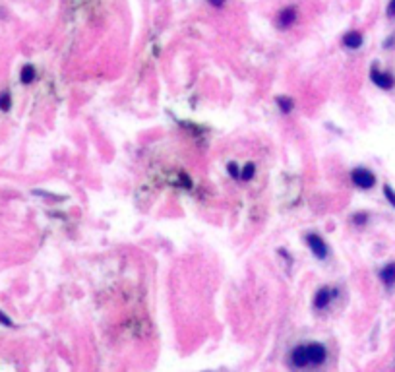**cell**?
<instances>
[{"mask_svg":"<svg viewBox=\"0 0 395 372\" xmlns=\"http://www.w3.org/2000/svg\"><path fill=\"white\" fill-rule=\"evenodd\" d=\"M351 183L360 190H370L376 186V175L366 167H356L351 171Z\"/></svg>","mask_w":395,"mask_h":372,"instance_id":"1","label":"cell"},{"mask_svg":"<svg viewBox=\"0 0 395 372\" xmlns=\"http://www.w3.org/2000/svg\"><path fill=\"white\" fill-rule=\"evenodd\" d=\"M304 242L308 244L310 252L316 256L318 260H327V256H329V246H327V242H325L318 232H306V234H304Z\"/></svg>","mask_w":395,"mask_h":372,"instance_id":"2","label":"cell"},{"mask_svg":"<svg viewBox=\"0 0 395 372\" xmlns=\"http://www.w3.org/2000/svg\"><path fill=\"white\" fill-rule=\"evenodd\" d=\"M370 82L376 86V88H380V90H384V92H392L395 88V78L394 74H390V72H384V70L378 68V64H372L370 68Z\"/></svg>","mask_w":395,"mask_h":372,"instance_id":"3","label":"cell"},{"mask_svg":"<svg viewBox=\"0 0 395 372\" xmlns=\"http://www.w3.org/2000/svg\"><path fill=\"white\" fill-rule=\"evenodd\" d=\"M297 20H299L297 8L295 6H285V8L279 10L277 16H275V27L281 29V31H287V29H291L297 23Z\"/></svg>","mask_w":395,"mask_h":372,"instance_id":"4","label":"cell"},{"mask_svg":"<svg viewBox=\"0 0 395 372\" xmlns=\"http://www.w3.org/2000/svg\"><path fill=\"white\" fill-rule=\"evenodd\" d=\"M308 359H310V367H320L324 365L327 359V349L322 343H308Z\"/></svg>","mask_w":395,"mask_h":372,"instance_id":"5","label":"cell"},{"mask_svg":"<svg viewBox=\"0 0 395 372\" xmlns=\"http://www.w3.org/2000/svg\"><path fill=\"white\" fill-rule=\"evenodd\" d=\"M337 297V291H333L331 287H320L314 295V308L316 310H324L329 306V302Z\"/></svg>","mask_w":395,"mask_h":372,"instance_id":"6","label":"cell"},{"mask_svg":"<svg viewBox=\"0 0 395 372\" xmlns=\"http://www.w3.org/2000/svg\"><path fill=\"white\" fill-rule=\"evenodd\" d=\"M291 365L295 369H306L310 367V359H308V349L306 345H297V347L291 351Z\"/></svg>","mask_w":395,"mask_h":372,"instance_id":"7","label":"cell"},{"mask_svg":"<svg viewBox=\"0 0 395 372\" xmlns=\"http://www.w3.org/2000/svg\"><path fill=\"white\" fill-rule=\"evenodd\" d=\"M341 43H343V46L351 48V50H356V48H360V46H362V43H364V37H362V33H360V31H356V29H351V31H347V33L343 35Z\"/></svg>","mask_w":395,"mask_h":372,"instance_id":"8","label":"cell"},{"mask_svg":"<svg viewBox=\"0 0 395 372\" xmlns=\"http://www.w3.org/2000/svg\"><path fill=\"white\" fill-rule=\"evenodd\" d=\"M380 281L388 287V289H392L395 285V262H388L382 270H380Z\"/></svg>","mask_w":395,"mask_h":372,"instance_id":"9","label":"cell"},{"mask_svg":"<svg viewBox=\"0 0 395 372\" xmlns=\"http://www.w3.org/2000/svg\"><path fill=\"white\" fill-rule=\"evenodd\" d=\"M275 105H277V109L283 115H291L293 109H295V101L289 95H277L275 97Z\"/></svg>","mask_w":395,"mask_h":372,"instance_id":"10","label":"cell"},{"mask_svg":"<svg viewBox=\"0 0 395 372\" xmlns=\"http://www.w3.org/2000/svg\"><path fill=\"white\" fill-rule=\"evenodd\" d=\"M35 78H37V72H35V66H33V64H25V66H22V72H20L22 84H31Z\"/></svg>","mask_w":395,"mask_h":372,"instance_id":"11","label":"cell"},{"mask_svg":"<svg viewBox=\"0 0 395 372\" xmlns=\"http://www.w3.org/2000/svg\"><path fill=\"white\" fill-rule=\"evenodd\" d=\"M256 177V165L252 161L246 163L242 169H240V181H244V183H248V181H252Z\"/></svg>","mask_w":395,"mask_h":372,"instance_id":"12","label":"cell"},{"mask_svg":"<svg viewBox=\"0 0 395 372\" xmlns=\"http://www.w3.org/2000/svg\"><path fill=\"white\" fill-rule=\"evenodd\" d=\"M351 223L356 225V227H364L368 223V213L366 211H358V213L351 215Z\"/></svg>","mask_w":395,"mask_h":372,"instance_id":"13","label":"cell"},{"mask_svg":"<svg viewBox=\"0 0 395 372\" xmlns=\"http://www.w3.org/2000/svg\"><path fill=\"white\" fill-rule=\"evenodd\" d=\"M384 196H386V200L395 208V190L390 185H384Z\"/></svg>","mask_w":395,"mask_h":372,"instance_id":"14","label":"cell"},{"mask_svg":"<svg viewBox=\"0 0 395 372\" xmlns=\"http://www.w3.org/2000/svg\"><path fill=\"white\" fill-rule=\"evenodd\" d=\"M0 109H2V111H8V109H10V93L8 92L0 93Z\"/></svg>","mask_w":395,"mask_h":372,"instance_id":"15","label":"cell"},{"mask_svg":"<svg viewBox=\"0 0 395 372\" xmlns=\"http://www.w3.org/2000/svg\"><path fill=\"white\" fill-rule=\"evenodd\" d=\"M227 171H229V175H231L232 179H240V169L236 167V163L231 161L227 165Z\"/></svg>","mask_w":395,"mask_h":372,"instance_id":"16","label":"cell"},{"mask_svg":"<svg viewBox=\"0 0 395 372\" xmlns=\"http://www.w3.org/2000/svg\"><path fill=\"white\" fill-rule=\"evenodd\" d=\"M386 14H388V18H395V0H390V4L386 8Z\"/></svg>","mask_w":395,"mask_h":372,"instance_id":"17","label":"cell"},{"mask_svg":"<svg viewBox=\"0 0 395 372\" xmlns=\"http://www.w3.org/2000/svg\"><path fill=\"white\" fill-rule=\"evenodd\" d=\"M225 2H227V0H208V4L209 6H213V8H221Z\"/></svg>","mask_w":395,"mask_h":372,"instance_id":"18","label":"cell"},{"mask_svg":"<svg viewBox=\"0 0 395 372\" xmlns=\"http://www.w3.org/2000/svg\"><path fill=\"white\" fill-rule=\"evenodd\" d=\"M0 322H2V324H6V326H12V320H8L4 314H0Z\"/></svg>","mask_w":395,"mask_h":372,"instance_id":"19","label":"cell"}]
</instances>
